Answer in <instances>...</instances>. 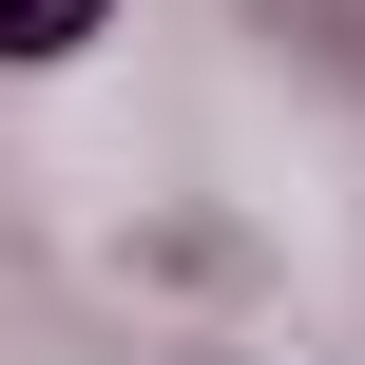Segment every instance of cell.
Masks as SVG:
<instances>
[{
    "instance_id": "6da1fadb",
    "label": "cell",
    "mask_w": 365,
    "mask_h": 365,
    "mask_svg": "<svg viewBox=\"0 0 365 365\" xmlns=\"http://www.w3.org/2000/svg\"><path fill=\"white\" fill-rule=\"evenodd\" d=\"M77 38H115V0H0V58H77Z\"/></svg>"
}]
</instances>
